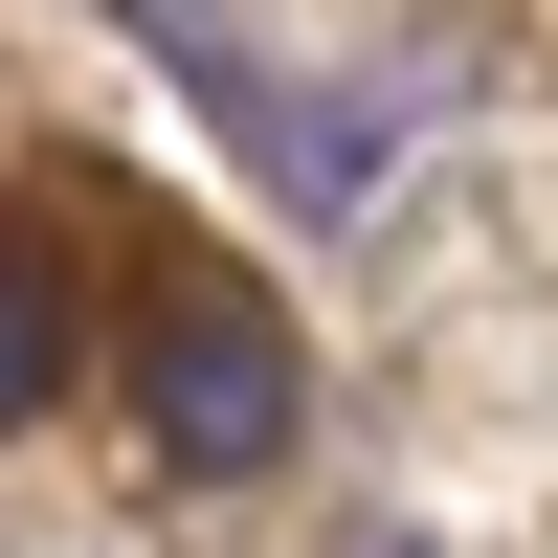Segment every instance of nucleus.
<instances>
[{"label": "nucleus", "instance_id": "obj_3", "mask_svg": "<svg viewBox=\"0 0 558 558\" xmlns=\"http://www.w3.org/2000/svg\"><path fill=\"white\" fill-rule=\"evenodd\" d=\"M68 380H89V291H68V246H0V425H45Z\"/></svg>", "mask_w": 558, "mask_h": 558}, {"label": "nucleus", "instance_id": "obj_1", "mask_svg": "<svg viewBox=\"0 0 558 558\" xmlns=\"http://www.w3.org/2000/svg\"><path fill=\"white\" fill-rule=\"evenodd\" d=\"M134 45L246 134V179H268L291 223H357V202H380V157H402V89H380V68H268L246 23H134Z\"/></svg>", "mask_w": 558, "mask_h": 558}, {"label": "nucleus", "instance_id": "obj_2", "mask_svg": "<svg viewBox=\"0 0 558 558\" xmlns=\"http://www.w3.org/2000/svg\"><path fill=\"white\" fill-rule=\"evenodd\" d=\"M134 425H157V470H202V492L291 470V425H313L291 313H268V291H157V336H134Z\"/></svg>", "mask_w": 558, "mask_h": 558}]
</instances>
